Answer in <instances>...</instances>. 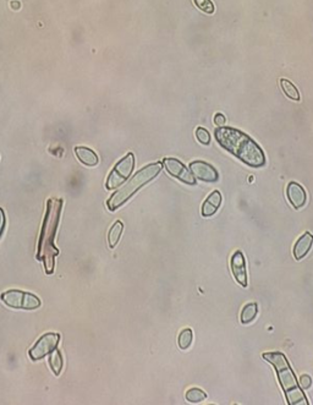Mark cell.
Returning <instances> with one entry per match:
<instances>
[{
    "instance_id": "1",
    "label": "cell",
    "mask_w": 313,
    "mask_h": 405,
    "mask_svg": "<svg viewBox=\"0 0 313 405\" xmlns=\"http://www.w3.org/2000/svg\"><path fill=\"white\" fill-rule=\"evenodd\" d=\"M217 142L248 167L259 168L266 164L262 148L245 132L235 127L219 126L214 130Z\"/></svg>"
},
{
    "instance_id": "2",
    "label": "cell",
    "mask_w": 313,
    "mask_h": 405,
    "mask_svg": "<svg viewBox=\"0 0 313 405\" xmlns=\"http://www.w3.org/2000/svg\"><path fill=\"white\" fill-rule=\"evenodd\" d=\"M63 199L51 198L48 201L47 213L43 222L38 242V255L37 259L44 263V270L47 274H51L54 271L55 257L59 255V250L55 247L54 239L59 224L60 212H62Z\"/></svg>"
},
{
    "instance_id": "3",
    "label": "cell",
    "mask_w": 313,
    "mask_h": 405,
    "mask_svg": "<svg viewBox=\"0 0 313 405\" xmlns=\"http://www.w3.org/2000/svg\"><path fill=\"white\" fill-rule=\"evenodd\" d=\"M263 359L268 361L277 371L278 380H279L280 386L285 393L288 403L291 405H308V400L298 386L296 376L292 372L285 355L279 351L265 352Z\"/></svg>"
},
{
    "instance_id": "4",
    "label": "cell",
    "mask_w": 313,
    "mask_h": 405,
    "mask_svg": "<svg viewBox=\"0 0 313 405\" xmlns=\"http://www.w3.org/2000/svg\"><path fill=\"white\" fill-rule=\"evenodd\" d=\"M162 172L161 163H152L148 166L143 167L138 170L135 175L130 179L127 183L121 186L117 192L113 193L112 197L107 201V206L109 211H117L119 207L123 206L129 198H131L142 186L147 185L149 181L156 178L159 173Z\"/></svg>"
},
{
    "instance_id": "5",
    "label": "cell",
    "mask_w": 313,
    "mask_h": 405,
    "mask_svg": "<svg viewBox=\"0 0 313 405\" xmlns=\"http://www.w3.org/2000/svg\"><path fill=\"white\" fill-rule=\"evenodd\" d=\"M133 168H135V156L133 153H127L125 157L115 164V167L110 172L106 183L107 189L114 190L121 186V184L132 174Z\"/></svg>"
},
{
    "instance_id": "6",
    "label": "cell",
    "mask_w": 313,
    "mask_h": 405,
    "mask_svg": "<svg viewBox=\"0 0 313 405\" xmlns=\"http://www.w3.org/2000/svg\"><path fill=\"white\" fill-rule=\"evenodd\" d=\"M2 300L5 305L13 309H24V310H36L40 306V300L36 295L25 293V291L8 290L2 294Z\"/></svg>"
},
{
    "instance_id": "7",
    "label": "cell",
    "mask_w": 313,
    "mask_h": 405,
    "mask_svg": "<svg viewBox=\"0 0 313 405\" xmlns=\"http://www.w3.org/2000/svg\"><path fill=\"white\" fill-rule=\"evenodd\" d=\"M162 163H163V168L167 170L168 174L174 176L184 184L196 185V178L181 161L173 157H167L162 161Z\"/></svg>"
},
{
    "instance_id": "8",
    "label": "cell",
    "mask_w": 313,
    "mask_h": 405,
    "mask_svg": "<svg viewBox=\"0 0 313 405\" xmlns=\"http://www.w3.org/2000/svg\"><path fill=\"white\" fill-rule=\"evenodd\" d=\"M59 340L60 335L58 333H45L37 340V343L30 350L28 355L33 361H38L50 354L51 351H54L57 349L58 344H59Z\"/></svg>"
},
{
    "instance_id": "9",
    "label": "cell",
    "mask_w": 313,
    "mask_h": 405,
    "mask_svg": "<svg viewBox=\"0 0 313 405\" xmlns=\"http://www.w3.org/2000/svg\"><path fill=\"white\" fill-rule=\"evenodd\" d=\"M188 169L191 170L193 176L197 179H199L201 181H204V183H216L218 181L219 174L217 172V169L213 166H211L210 163L203 161H193L191 162L190 166H188Z\"/></svg>"
},
{
    "instance_id": "10",
    "label": "cell",
    "mask_w": 313,
    "mask_h": 405,
    "mask_svg": "<svg viewBox=\"0 0 313 405\" xmlns=\"http://www.w3.org/2000/svg\"><path fill=\"white\" fill-rule=\"evenodd\" d=\"M230 268L233 272V276L235 280L239 283L240 285L247 286V270H246V261L245 256L241 251H235L233 256H231L230 261Z\"/></svg>"
},
{
    "instance_id": "11",
    "label": "cell",
    "mask_w": 313,
    "mask_h": 405,
    "mask_svg": "<svg viewBox=\"0 0 313 405\" xmlns=\"http://www.w3.org/2000/svg\"><path fill=\"white\" fill-rule=\"evenodd\" d=\"M286 196H288L289 202L295 210L302 208L307 202V193L305 189L296 181H291V183L288 184V186H286Z\"/></svg>"
},
{
    "instance_id": "12",
    "label": "cell",
    "mask_w": 313,
    "mask_h": 405,
    "mask_svg": "<svg viewBox=\"0 0 313 405\" xmlns=\"http://www.w3.org/2000/svg\"><path fill=\"white\" fill-rule=\"evenodd\" d=\"M312 245H313V235L309 233V231H306V233L303 234V235H301L297 241L295 242L294 251H292L295 259H296L297 261L302 260L303 257L309 252Z\"/></svg>"
},
{
    "instance_id": "13",
    "label": "cell",
    "mask_w": 313,
    "mask_h": 405,
    "mask_svg": "<svg viewBox=\"0 0 313 405\" xmlns=\"http://www.w3.org/2000/svg\"><path fill=\"white\" fill-rule=\"evenodd\" d=\"M222 201H223L222 193H220L218 190L211 192V195L205 198L203 205H202L201 208L202 216L207 218V217L216 215L217 211L219 210L220 205H222Z\"/></svg>"
},
{
    "instance_id": "14",
    "label": "cell",
    "mask_w": 313,
    "mask_h": 405,
    "mask_svg": "<svg viewBox=\"0 0 313 405\" xmlns=\"http://www.w3.org/2000/svg\"><path fill=\"white\" fill-rule=\"evenodd\" d=\"M75 155L78 158L81 163H83L87 167H95L99 162L98 156L92 151L91 148L85 146H77L75 147Z\"/></svg>"
},
{
    "instance_id": "15",
    "label": "cell",
    "mask_w": 313,
    "mask_h": 405,
    "mask_svg": "<svg viewBox=\"0 0 313 405\" xmlns=\"http://www.w3.org/2000/svg\"><path fill=\"white\" fill-rule=\"evenodd\" d=\"M257 314H258V305L256 302H250L247 305H245V308L241 311V315H240L241 323H243V325L251 323L256 318Z\"/></svg>"
},
{
    "instance_id": "16",
    "label": "cell",
    "mask_w": 313,
    "mask_h": 405,
    "mask_svg": "<svg viewBox=\"0 0 313 405\" xmlns=\"http://www.w3.org/2000/svg\"><path fill=\"white\" fill-rule=\"evenodd\" d=\"M124 230V224L123 222L117 221L113 224V227L110 228L109 234H108V244L110 248H114L118 245L119 240L121 238V234H123Z\"/></svg>"
},
{
    "instance_id": "17",
    "label": "cell",
    "mask_w": 313,
    "mask_h": 405,
    "mask_svg": "<svg viewBox=\"0 0 313 405\" xmlns=\"http://www.w3.org/2000/svg\"><path fill=\"white\" fill-rule=\"evenodd\" d=\"M280 87H282L284 94L292 100H300L301 95L296 86L289 81L288 79H280Z\"/></svg>"
},
{
    "instance_id": "18",
    "label": "cell",
    "mask_w": 313,
    "mask_h": 405,
    "mask_svg": "<svg viewBox=\"0 0 313 405\" xmlns=\"http://www.w3.org/2000/svg\"><path fill=\"white\" fill-rule=\"evenodd\" d=\"M49 365H50V369L54 372V375H60L63 369V358L59 350L55 349L54 351H51L49 354Z\"/></svg>"
},
{
    "instance_id": "19",
    "label": "cell",
    "mask_w": 313,
    "mask_h": 405,
    "mask_svg": "<svg viewBox=\"0 0 313 405\" xmlns=\"http://www.w3.org/2000/svg\"><path fill=\"white\" fill-rule=\"evenodd\" d=\"M192 340H193L192 329H190V328L182 329L181 333L179 334V338H178L179 348H180L181 350L188 349L191 346V344H192Z\"/></svg>"
},
{
    "instance_id": "20",
    "label": "cell",
    "mask_w": 313,
    "mask_h": 405,
    "mask_svg": "<svg viewBox=\"0 0 313 405\" xmlns=\"http://www.w3.org/2000/svg\"><path fill=\"white\" fill-rule=\"evenodd\" d=\"M185 397H186V400L190 401V403H201V401H203L207 398V394L199 388H190L186 392V394H185Z\"/></svg>"
},
{
    "instance_id": "21",
    "label": "cell",
    "mask_w": 313,
    "mask_h": 405,
    "mask_svg": "<svg viewBox=\"0 0 313 405\" xmlns=\"http://www.w3.org/2000/svg\"><path fill=\"white\" fill-rule=\"evenodd\" d=\"M196 138L201 144H204V146H208L211 143V134L208 132L207 129L204 127H197L196 129Z\"/></svg>"
},
{
    "instance_id": "22",
    "label": "cell",
    "mask_w": 313,
    "mask_h": 405,
    "mask_svg": "<svg viewBox=\"0 0 313 405\" xmlns=\"http://www.w3.org/2000/svg\"><path fill=\"white\" fill-rule=\"evenodd\" d=\"M195 5L201 11H203L205 14H212L214 13V4L211 2V0H193Z\"/></svg>"
},
{
    "instance_id": "23",
    "label": "cell",
    "mask_w": 313,
    "mask_h": 405,
    "mask_svg": "<svg viewBox=\"0 0 313 405\" xmlns=\"http://www.w3.org/2000/svg\"><path fill=\"white\" fill-rule=\"evenodd\" d=\"M312 386V378L308 375H302L300 377V387L303 389H308Z\"/></svg>"
},
{
    "instance_id": "24",
    "label": "cell",
    "mask_w": 313,
    "mask_h": 405,
    "mask_svg": "<svg viewBox=\"0 0 313 405\" xmlns=\"http://www.w3.org/2000/svg\"><path fill=\"white\" fill-rule=\"evenodd\" d=\"M225 123H227V118H225L222 113H217V114L214 115V124H216L217 126L218 127L224 126Z\"/></svg>"
},
{
    "instance_id": "25",
    "label": "cell",
    "mask_w": 313,
    "mask_h": 405,
    "mask_svg": "<svg viewBox=\"0 0 313 405\" xmlns=\"http://www.w3.org/2000/svg\"><path fill=\"white\" fill-rule=\"evenodd\" d=\"M4 227H5V215H4V211L0 208V236H2L3 230H4Z\"/></svg>"
},
{
    "instance_id": "26",
    "label": "cell",
    "mask_w": 313,
    "mask_h": 405,
    "mask_svg": "<svg viewBox=\"0 0 313 405\" xmlns=\"http://www.w3.org/2000/svg\"><path fill=\"white\" fill-rule=\"evenodd\" d=\"M13 7L16 9V8H19V7H20V4H19V3H13Z\"/></svg>"
}]
</instances>
